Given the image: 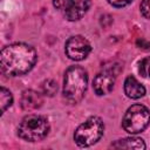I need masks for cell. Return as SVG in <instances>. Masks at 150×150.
<instances>
[{
  "label": "cell",
  "mask_w": 150,
  "mask_h": 150,
  "mask_svg": "<svg viewBox=\"0 0 150 150\" xmlns=\"http://www.w3.org/2000/svg\"><path fill=\"white\" fill-rule=\"evenodd\" d=\"M104 124L97 116H91L80 124L74 132V141L79 146H90L103 136Z\"/></svg>",
  "instance_id": "277c9868"
},
{
  "label": "cell",
  "mask_w": 150,
  "mask_h": 150,
  "mask_svg": "<svg viewBox=\"0 0 150 150\" xmlns=\"http://www.w3.org/2000/svg\"><path fill=\"white\" fill-rule=\"evenodd\" d=\"M73 0H53V5L56 8H66Z\"/></svg>",
  "instance_id": "e0dca14e"
},
{
  "label": "cell",
  "mask_w": 150,
  "mask_h": 150,
  "mask_svg": "<svg viewBox=\"0 0 150 150\" xmlns=\"http://www.w3.org/2000/svg\"><path fill=\"white\" fill-rule=\"evenodd\" d=\"M36 60L38 55L32 46L22 42L12 43L0 53L1 71L7 76H20L28 73Z\"/></svg>",
  "instance_id": "6da1fadb"
},
{
  "label": "cell",
  "mask_w": 150,
  "mask_h": 150,
  "mask_svg": "<svg viewBox=\"0 0 150 150\" xmlns=\"http://www.w3.org/2000/svg\"><path fill=\"white\" fill-rule=\"evenodd\" d=\"M13 103V95L12 93L6 89L5 87L0 88V108H1V115L12 105Z\"/></svg>",
  "instance_id": "7c38bea8"
},
{
  "label": "cell",
  "mask_w": 150,
  "mask_h": 150,
  "mask_svg": "<svg viewBox=\"0 0 150 150\" xmlns=\"http://www.w3.org/2000/svg\"><path fill=\"white\" fill-rule=\"evenodd\" d=\"M114 149H128V150H143L145 149V143L139 137H127L115 141L111 144Z\"/></svg>",
  "instance_id": "8fae6325"
},
{
  "label": "cell",
  "mask_w": 150,
  "mask_h": 150,
  "mask_svg": "<svg viewBox=\"0 0 150 150\" xmlns=\"http://www.w3.org/2000/svg\"><path fill=\"white\" fill-rule=\"evenodd\" d=\"M42 103H43V98L41 94L35 90L28 89V90H25L21 95L20 104H21L22 110L25 111L30 112V111L38 110L42 105Z\"/></svg>",
  "instance_id": "9c48e42d"
},
{
  "label": "cell",
  "mask_w": 150,
  "mask_h": 150,
  "mask_svg": "<svg viewBox=\"0 0 150 150\" xmlns=\"http://www.w3.org/2000/svg\"><path fill=\"white\" fill-rule=\"evenodd\" d=\"M132 0H108V2L114 6V7H117V8H121V7H125L128 6L129 4H131Z\"/></svg>",
  "instance_id": "2e32d148"
},
{
  "label": "cell",
  "mask_w": 150,
  "mask_h": 150,
  "mask_svg": "<svg viewBox=\"0 0 150 150\" xmlns=\"http://www.w3.org/2000/svg\"><path fill=\"white\" fill-rule=\"evenodd\" d=\"M138 71L139 74L145 77V79H150V56L144 57L139 64H138Z\"/></svg>",
  "instance_id": "5bb4252c"
},
{
  "label": "cell",
  "mask_w": 150,
  "mask_h": 150,
  "mask_svg": "<svg viewBox=\"0 0 150 150\" xmlns=\"http://www.w3.org/2000/svg\"><path fill=\"white\" fill-rule=\"evenodd\" d=\"M64 52L70 60L81 61L84 60L91 52V45L86 38L81 35H74L67 40L64 45Z\"/></svg>",
  "instance_id": "8992f818"
},
{
  "label": "cell",
  "mask_w": 150,
  "mask_h": 150,
  "mask_svg": "<svg viewBox=\"0 0 150 150\" xmlns=\"http://www.w3.org/2000/svg\"><path fill=\"white\" fill-rule=\"evenodd\" d=\"M91 5L90 0H76L71 1L64 8V16L68 21H77L80 20L89 9Z\"/></svg>",
  "instance_id": "ba28073f"
},
{
  "label": "cell",
  "mask_w": 150,
  "mask_h": 150,
  "mask_svg": "<svg viewBox=\"0 0 150 150\" xmlns=\"http://www.w3.org/2000/svg\"><path fill=\"white\" fill-rule=\"evenodd\" d=\"M150 123V111L146 107L142 104H134L128 108L123 118L122 127L123 129L131 134L136 135L146 129Z\"/></svg>",
  "instance_id": "5b68a950"
},
{
  "label": "cell",
  "mask_w": 150,
  "mask_h": 150,
  "mask_svg": "<svg viewBox=\"0 0 150 150\" xmlns=\"http://www.w3.org/2000/svg\"><path fill=\"white\" fill-rule=\"evenodd\" d=\"M88 74L79 66L68 68L64 73L63 79V97L71 104L79 103L87 90Z\"/></svg>",
  "instance_id": "7a4b0ae2"
},
{
  "label": "cell",
  "mask_w": 150,
  "mask_h": 150,
  "mask_svg": "<svg viewBox=\"0 0 150 150\" xmlns=\"http://www.w3.org/2000/svg\"><path fill=\"white\" fill-rule=\"evenodd\" d=\"M42 93L47 96H54L57 91V83L54 80H46L41 86Z\"/></svg>",
  "instance_id": "4fadbf2b"
},
{
  "label": "cell",
  "mask_w": 150,
  "mask_h": 150,
  "mask_svg": "<svg viewBox=\"0 0 150 150\" xmlns=\"http://www.w3.org/2000/svg\"><path fill=\"white\" fill-rule=\"evenodd\" d=\"M49 132V122L46 117L36 114L27 115L22 118L18 128V135L27 142L42 141Z\"/></svg>",
  "instance_id": "3957f363"
},
{
  "label": "cell",
  "mask_w": 150,
  "mask_h": 150,
  "mask_svg": "<svg viewBox=\"0 0 150 150\" xmlns=\"http://www.w3.org/2000/svg\"><path fill=\"white\" fill-rule=\"evenodd\" d=\"M115 74L111 70H103L98 73L93 81V89L96 95L102 96L109 94L115 84Z\"/></svg>",
  "instance_id": "52a82bcc"
},
{
  "label": "cell",
  "mask_w": 150,
  "mask_h": 150,
  "mask_svg": "<svg viewBox=\"0 0 150 150\" xmlns=\"http://www.w3.org/2000/svg\"><path fill=\"white\" fill-rule=\"evenodd\" d=\"M141 13L145 19H150V0H143L139 6Z\"/></svg>",
  "instance_id": "9a60e30c"
},
{
  "label": "cell",
  "mask_w": 150,
  "mask_h": 150,
  "mask_svg": "<svg viewBox=\"0 0 150 150\" xmlns=\"http://www.w3.org/2000/svg\"><path fill=\"white\" fill-rule=\"evenodd\" d=\"M124 93L129 98L137 100L145 95V88L134 76H128L124 81Z\"/></svg>",
  "instance_id": "30bf717a"
}]
</instances>
